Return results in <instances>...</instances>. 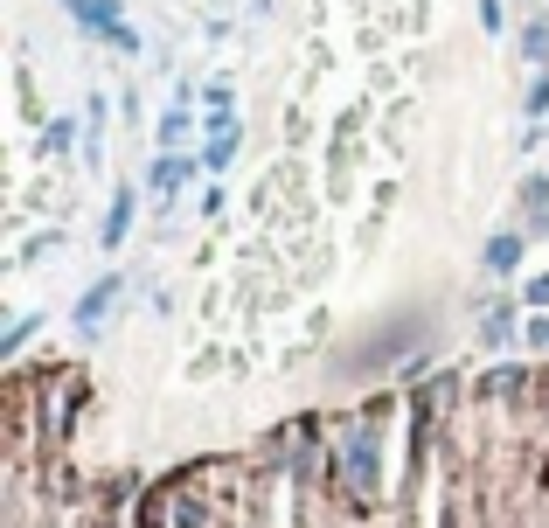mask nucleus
Returning a JSON list of instances; mask_svg holds the SVG:
<instances>
[{"label": "nucleus", "mask_w": 549, "mask_h": 528, "mask_svg": "<svg viewBox=\"0 0 549 528\" xmlns=\"http://www.w3.org/2000/svg\"><path fill=\"white\" fill-rule=\"evenodd\" d=\"M63 7H70V14H77V21H84L91 35H105V42H119L126 56L139 49V35L126 28V14H119V0H63Z\"/></svg>", "instance_id": "f257e3e1"}, {"label": "nucleus", "mask_w": 549, "mask_h": 528, "mask_svg": "<svg viewBox=\"0 0 549 528\" xmlns=\"http://www.w3.org/2000/svg\"><path fill=\"white\" fill-rule=\"evenodd\" d=\"M188 174H195V160H188V153H160V160L146 167V188H153V195H181V181H188Z\"/></svg>", "instance_id": "f03ea898"}, {"label": "nucleus", "mask_w": 549, "mask_h": 528, "mask_svg": "<svg viewBox=\"0 0 549 528\" xmlns=\"http://www.w3.org/2000/svg\"><path fill=\"white\" fill-rule=\"evenodd\" d=\"M230 160H237V119L216 112L209 119V146H202V167H230Z\"/></svg>", "instance_id": "7ed1b4c3"}, {"label": "nucleus", "mask_w": 549, "mask_h": 528, "mask_svg": "<svg viewBox=\"0 0 549 528\" xmlns=\"http://www.w3.org/2000/svg\"><path fill=\"white\" fill-rule=\"evenodd\" d=\"M522 251H529V237L501 230V237H487V251H480V264H487V271H515V264H522Z\"/></svg>", "instance_id": "20e7f679"}, {"label": "nucleus", "mask_w": 549, "mask_h": 528, "mask_svg": "<svg viewBox=\"0 0 549 528\" xmlns=\"http://www.w3.org/2000/svg\"><path fill=\"white\" fill-rule=\"evenodd\" d=\"M112 299H119V278H98V285H91V292H84V299H77V327H98V320H105V306H112Z\"/></svg>", "instance_id": "39448f33"}, {"label": "nucleus", "mask_w": 549, "mask_h": 528, "mask_svg": "<svg viewBox=\"0 0 549 528\" xmlns=\"http://www.w3.org/2000/svg\"><path fill=\"white\" fill-rule=\"evenodd\" d=\"M126 230H133V188L112 195V209H105V244H126Z\"/></svg>", "instance_id": "423d86ee"}, {"label": "nucleus", "mask_w": 549, "mask_h": 528, "mask_svg": "<svg viewBox=\"0 0 549 528\" xmlns=\"http://www.w3.org/2000/svg\"><path fill=\"white\" fill-rule=\"evenodd\" d=\"M188 132H195V119H188V105H174V112L160 119V153H174V146H188Z\"/></svg>", "instance_id": "0eeeda50"}, {"label": "nucleus", "mask_w": 549, "mask_h": 528, "mask_svg": "<svg viewBox=\"0 0 549 528\" xmlns=\"http://www.w3.org/2000/svg\"><path fill=\"white\" fill-rule=\"evenodd\" d=\"M480 341H487V348H501V341H515V306H494V313L480 320Z\"/></svg>", "instance_id": "6e6552de"}, {"label": "nucleus", "mask_w": 549, "mask_h": 528, "mask_svg": "<svg viewBox=\"0 0 549 528\" xmlns=\"http://www.w3.org/2000/svg\"><path fill=\"white\" fill-rule=\"evenodd\" d=\"M522 56H529V63H549V21H543V14L522 28Z\"/></svg>", "instance_id": "1a4fd4ad"}, {"label": "nucleus", "mask_w": 549, "mask_h": 528, "mask_svg": "<svg viewBox=\"0 0 549 528\" xmlns=\"http://www.w3.org/2000/svg\"><path fill=\"white\" fill-rule=\"evenodd\" d=\"M543 112H549V70L529 84V119H543Z\"/></svg>", "instance_id": "9d476101"}, {"label": "nucleus", "mask_w": 549, "mask_h": 528, "mask_svg": "<svg viewBox=\"0 0 549 528\" xmlns=\"http://www.w3.org/2000/svg\"><path fill=\"white\" fill-rule=\"evenodd\" d=\"M522 299H529L536 313H549V271H543V278H529V285H522Z\"/></svg>", "instance_id": "9b49d317"}, {"label": "nucleus", "mask_w": 549, "mask_h": 528, "mask_svg": "<svg viewBox=\"0 0 549 528\" xmlns=\"http://www.w3.org/2000/svg\"><path fill=\"white\" fill-rule=\"evenodd\" d=\"M522 341H529V348H549V313H536V320L522 327Z\"/></svg>", "instance_id": "f8f14e48"}, {"label": "nucleus", "mask_w": 549, "mask_h": 528, "mask_svg": "<svg viewBox=\"0 0 549 528\" xmlns=\"http://www.w3.org/2000/svg\"><path fill=\"white\" fill-rule=\"evenodd\" d=\"M501 21H508V7H501V0H480V28H494V35H501Z\"/></svg>", "instance_id": "ddd939ff"}]
</instances>
